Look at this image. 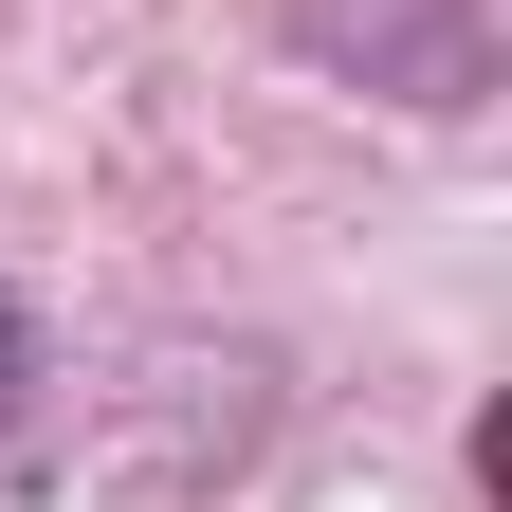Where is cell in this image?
I'll use <instances>...</instances> for the list:
<instances>
[{
  "label": "cell",
  "mask_w": 512,
  "mask_h": 512,
  "mask_svg": "<svg viewBox=\"0 0 512 512\" xmlns=\"http://www.w3.org/2000/svg\"><path fill=\"white\" fill-rule=\"evenodd\" d=\"M293 55L403 92V110H476L494 92V0H293Z\"/></svg>",
  "instance_id": "cell-1"
},
{
  "label": "cell",
  "mask_w": 512,
  "mask_h": 512,
  "mask_svg": "<svg viewBox=\"0 0 512 512\" xmlns=\"http://www.w3.org/2000/svg\"><path fill=\"white\" fill-rule=\"evenodd\" d=\"M19 403H37V311L0 293V421H19Z\"/></svg>",
  "instance_id": "cell-2"
}]
</instances>
